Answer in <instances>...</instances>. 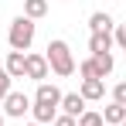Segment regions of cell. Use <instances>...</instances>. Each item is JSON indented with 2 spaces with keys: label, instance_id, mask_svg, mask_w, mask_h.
Segmentation results:
<instances>
[{
  "label": "cell",
  "instance_id": "obj_1",
  "mask_svg": "<svg viewBox=\"0 0 126 126\" xmlns=\"http://www.w3.org/2000/svg\"><path fill=\"white\" fill-rule=\"evenodd\" d=\"M44 58H48V65H51V72L62 75V79H68V75L75 72V58H72V51H68V44H65V41H51Z\"/></svg>",
  "mask_w": 126,
  "mask_h": 126
},
{
  "label": "cell",
  "instance_id": "obj_2",
  "mask_svg": "<svg viewBox=\"0 0 126 126\" xmlns=\"http://www.w3.org/2000/svg\"><path fill=\"white\" fill-rule=\"evenodd\" d=\"M7 41L14 51H27L31 41H34V21L31 17H17V21L10 24V34H7Z\"/></svg>",
  "mask_w": 126,
  "mask_h": 126
},
{
  "label": "cell",
  "instance_id": "obj_3",
  "mask_svg": "<svg viewBox=\"0 0 126 126\" xmlns=\"http://www.w3.org/2000/svg\"><path fill=\"white\" fill-rule=\"evenodd\" d=\"M3 68H7L10 79H27V55H24V51H10Z\"/></svg>",
  "mask_w": 126,
  "mask_h": 126
},
{
  "label": "cell",
  "instance_id": "obj_4",
  "mask_svg": "<svg viewBox=\"0 0 126 126\" xmlns=\"http://www.w3.org/2000/svg\"><path fill=\"white\" fill-rule=\"evenodd\" d=\"M48 58L44 55H27V79H34V82H44L48 79Z\"/></svg>",
  "mask_w": 126,
  "mask_h": 126
},
{
  "label": "cell",
  "instance_id": "obj_5",
  "mask_svg": "<svg viewBox=\"0 0 126 126\" xmlns=\"http://www.w3.org/2000/svg\"><path fill=\"white\" fill-rule=\"evenodd\" d=\"M3 106H7V116H24V112L31 109V99H27L24 92H10V95L3 99Z\"/></svg>",
  "mask_w": 126,
  "mask_h": 126
},
{
  "label": "cell",
  "instance_id": "obj_6",
  "mask_svg": "<svg viewBox=\"0 0 126 126\" xmlns=\"http://www.w3.org/2000/svg\"><path fill=\"white\" fill-rule=\"evenodd\" d=\"M34 102H38V106H55V109H58V106H62V92H58L55 85L41 82V85H38V95H34Z\"/></svg>",
  "mask_w": 126,
  "mask_h": 126
},
{
  "label": "cell",
  "instance_id": "obj_7",
  "mask_svg": "<svg viewBox=\"0 0 126 126\" xmlns=\"http://www.w3.org/2000/svg\"><path fill=\"white\" fill-rule=\"evenodd\" d=\"M62 109H65V116H82V112H85L82 92H68V95H62Z\"/></svg>",
  "mask_w": 126,
  "mask_h": 126
},
{
  "label": "cell",
  "instance_id": "obj_8",
  "mask_svg": "<svg viewBox=\"0 0 126 126\" xmlns=\"http://www.w3.org/2000/svg\"><path fill=\"white\" fill-rule=\"evenodd\" d=\"M106 95V82L102 79H85L82 82V99L89 102V99H102Z\"/></svg>",
  "mask_w": 126,
  "mask_h": 126
},
{
  "label": "cell",
  "instance_id": "obj_9",
  "mask_svg": "<svg viewBox=\"0 0 126 126\" xmlns=\"http://www.w3.org/2000/svg\"><path fill=\"white\" fill-rule=\"evenodd\" d=\"M89 48H92V55H106V51H112V34H106V31L92 34V38H89Z\"/></svg>",
  "mask_w": 126,
  "mask_h": 126
},
{
  "label": "cell",
  "instance_id": "obj_10",
  "mask_svg": "<svg viewBox=\"0 0 126 126\" xmlns=\"http://www.w3.org/2000/svg\"><path fill=\"white\" fill-rule=\"evenodd\" d=\"M92 65H95V79H106L109 72H112V51H106V55H92Z\"/></svg>",
  "mask_w": 126,
  "mask_h": 126
},
{
  "label": "cell",
  "instance_id": "obj_11",
  "mask_svg": "<svg viewBox=\"0 0 126 126\" xmlns=\"http://www.w3.org/2000/svg\"><path fill=\"white\" fill-rule=\"evenodd\" d=\"M102 119H106V123H112V126H123V123H126V106H119V102H112V106H106V112H102Z\"/></svg>",
  "mask_w": 126,
  "mask_h": 126
},
{
  "label": "cell",
  "instance_id": "obj_12",
  "mask_svg": "<svg viewBox=\"0 0 126 126\" xmlns=\"http://www.w3.org/2000/svg\"><path fill=\"white\" fill-rule=\"evenodd\" d=\"M48 14V0H24V17H31V21H38Z\"/></svg>",
  "mask_w": 126,
  "mask_h": 126
},
{
  "label": "cell",
  "instance_id": "obj_13",
  "mask_svg": "<svg viewBox=\"0 0 126 126\" xmlns=\"http://www.w3.org/2000/svg\"><path fill=\"white\" fill-rule=\"evenodd\" d=\"M89 27H92V34H99V31H106V34H109V31H112V17L99 10V14H92V17H89Z\"/></svg>",
  "mask_w": 126,
  "mask_h": 126
},
{
  "label": "cell",
  "instance_id": "obj_14",
  "mask_svg": "<svg viewBox=\"0 0 126 126\" xmlns=\"http://www.w3.org/2000/svg\"><path fill=\"white\" fill-rule=\"evenodd\" d=\"M79 126H106V119H102V112H82Z\"/></svg>",
  "mask_w": 126,
  "mask_h": 126
},
{
  "label": "cell",
  "instance_id": "obj_15",
  "mask_svg": "<svg viewBox=\"0 0 126 126\" xmlns=\"http://www.w3.org/2000/svg\"><path fill=\"white\" fill-rule=\"evenodd\" d=\"M10 95V75H7V68H0V102Z\"/></svg>",
  "mask_w": 126,
  "mask_h": 126
},
{
  "label": "cell",
  "instance_id": "obj_16",
  "mask_svg": "<svg viewBox=\"0 0 126 126\" xmlns=\"http://www.w3.org/2000/svg\"><path fill=\"white\" fill-rule=\"evenodd\" d=\"M79 75H82V82H85V79H95V65H92V58L79 65Z\"/></svg>",
  "mask_w": 126,
  "mask_h": 126
},
{
  "label": "cell",
  "instance_id": "obj_17",
  "mask_svg": "<svg viewBox=\"0 0 126 126\" xmlns=\"http://www.w3.org/2000/svg\"><path fill=\"white\" fill-rule=\"evenodd\" d=\"M112 99H116L119 106H126V82H119L116 89H112Z\"/></svg>",
  "mask_w": 126,
  "mask_h": 126
},
{
  "label": "cell",
  "instance_id": "obj_18",
  "mask_svg": "<svg viewBox=\"0 0 126 126\" xmlns=\"http://www.w3.org/2000/svg\"><path fill=\"white\" fill-rule=\"evenodd\" d=\"M116 44L126 51V24H119V27H116Z\"/></svg>",
  "mask_w": 126,
  "mask_h": 126
},
{
  "label": "cell",
  "instance_id": "obj_19",
  "mask_svg": "<svg viewBox=\"0 0 126 126\" xmlns=\"http://www.w3.org/2000/svg\"><path fill=\"white\" fill-rule=\"evenodd\" d=\"M51 126H79V123H75V116H65V112H62V116H58Z\"/></svg>",
  "mask_w": 126,
  "mask_h": 126
},
{
  "label": "cell",
  "instance_id": "obj_20",
  "mask_svg": "<svg viewBox=\"0 0 126 126\" xmlns=\"http://www.w3.org/2000/svg\"><path fill=\"white\" fill-rule=\"evenodd\" d=\"M0 126H3V116H0Z\"/></svg>",
  "mask_w": 126,
  "mask_h": 126
},
{
  "label": "cell",
  "instance_id": "obj_21",
  "mask_svg": "<svg viewBox=\"0 0 126 126\" xmlns=\"http://www.w3.org/2000/svg\"><path fill=\"white\" fill-rule=\"evenodd\" d=\"M31 126H41V123H31Z\"/></svg>",
  "mask_w": 126,
  "mask_h": 126
},
{
  "label": "cell",
  "instance_id": "obj_22",
  "mask_svg": "<svg viewBox=\"0 0 126 126\" xmlns=\"http://www.w3.org/2000/svg\"><path fill=\"white\" fill-rule=\"evenodd\" d=\"M123 126H126V123H123Z\"/></svg>",
  "mask_w": 126,
  "mask_h": 126
}]
</instances>
